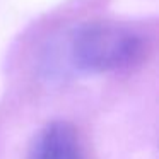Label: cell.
Returning a JSON list of instances; mask_svg holds the SVG:
<instances>
[{
	"instance_id": "obj_1",
	"label": "cell",
	"mask_w": 159,
	"mask_h": 159,
	"mask_svg": "<svg viewBox=\"0 0 159 159\" xmlns=\"http://www.w3.org/2000/svg\"><path fill=\"white\" fill-rule=\"evenodd\" d=\"M142 55V36L115 22L84 24L70 39V60L82 72L104 74L128 69Z\"/></svg>"
},
{
	"instance_id": "obj_2",
	"label": "cell",
	"mask_w": 159,
	"mask_h": 159,
	"mask_svg": "<svg viewBox=\"0 0 159 159\" xmlns=\"http://www.w3.org/2000/svg\"><path fill=\"white\" fill-rule=\"evenodd\" d=\"M29 159H82L74 127L67 121L48 123L33 140Z\"/></svg>"
}]
</instances>
